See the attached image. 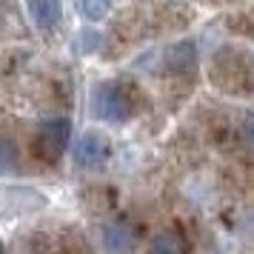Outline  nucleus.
<instances>
[{"instance_id":"obj_1","label":"nucleus","mask_w":254,"mask_h":254,"mask_svg":"<svg viewBox=\"0 0 254 254\" xmlns=\"http://www.w3.org/2000/svg\"><path fill=\"white\" fill-rule=\"evenodd\" d=\"M208 77L223 92L254 94V58L249 52L234 49V46L220 49L217 55H214V60H211Z\"/></svg>"},{"instance_id":"obj_2","label":"nucleus","mask_w":254,"mask_h":254,"mask_svg":"<svg viewBox=\"0 0 254 254\" xmlns=\"http://www.w3.org/2000/svg\"><path fill=\"white\" fill-rule=\"evenodd\" d=\"M92 112L106 123H123L137 115V92L126 83H100L92 92Z\"/></svg>"},{"instance_id":"obj_3","label":"nucleus","mask_w":254,"mask_h":254,"mask_svg":"<svg viewBox=\"0 0 254 254\" xmlns=\"http://www.w3.org/2000/svg\"><path fill=\"white\" fill-rule=\"evenodd\" d=\"M71 137V123L66 117H52L35 131L32 137V154L43 163H58L63 151L69 146Z\"/></svg>"},{"instance_id":"obj_4","label":"nucleus","mask_w":254,"mask_h":254,"mask_svg":"<svg viewBox=\"0 0 254 254\" xmlns=\"http://www.w3.org/2000/svg\"><path fill=\"white\" fill-rule=\"evenodd\" d=\"M197 66L194 40H180L163 52V71L166 74H191Z\"/></svg>"},{"instance_id":"obj_5","label":"nucleus","mask_w":254,"mask_h":254,"mask_svg":"<svg viewBox=\"0 0 254 254\" xmlns=\"http://www.w3.org/2000/svg\"><path fill=\"white\" fill-rule=\"evenodd\" d=\"M26 12L40 32H55L63 17V3L60 0H26Z\"/></svg>"},{"instance_id":"obj_6","label":"nucleus","mask_w":254,"mask_h":254,"mask_svg":"<svg viewBox=\"0 0 254 254\" xmlns=\"http://www.w3.org/2000/svg\"><path fill=\"white\" fill-rule=\"evenodd\" d=\"M106 154H109V146H106L103 134H97V131H86L74 143V157L80 166H97L106 160Z\"/></svg>"},{"instance_id":"obj_7","label":"nucleus","mask_w":254,"mask_h":254,"mask_svg":"<svg viewBox=\"0 0 254 254\" xmlns=\"http://www.w3.org/2000/svg\"><path fill=\"white\" fill-rule=\"evenodd\" d=\"M103 246L109 249V254H128L131 246H134L131 226H126V223H109L103 229Z\"/></svg>"},{"instance_id":"obj_8","label":"nucleus","mask_w":254,"mask_h":254,"mask_svg":"<svg viewBox=\"0 0 254 254\" xmlns=\"http://www.w3.org/2000/svg\"><path fill=\"white\" fill-rule=\"evenodd\" d=\"M149 254H183V243L174 231H163V234L154 237Z\"/></svg>"},{"instance_id":"obj_9","label":"nucleus","mask_w":254,"mask_h":254,"mask_svg":"<svg viewBox=\"0 0 254 254\" xmlns=\"http://www.w3.org/2000/svg\"><path fill=\"white\" fill-rule=\"evenodd\" d=\"M17 172V151L9 140H0V174H14Z\"/></svg>"},{"instance_id":"obj_10","label":"nucleus","mask_w":254,"mask_h":254,"mask_svg":"<svg viewBox=\"0 0 254 254\" xmlns=\"http://www.w3.org/2000/svg\"><path fill=\"white\" fill-rule=\"evenodd\" d=\"M80 9L89 20H103L112 9V0H80Z\"/></svg>"},{"instance_id":"obj_11","label":"nucleus","mask_w":254,"mask_h":254,"mask_svg":"<svg viewBox=\"0 0 254 254\" xmlns=\"http://www.w3.org/2000/svg\"><path fill=\"white\" fill-rule=\"evenodd\" d=\"M240 140L249 151H254V115H246L240 120Z\"/></svg>"},{"instance_id":"obj_12","label":"nucleus","mask_w":254,"mask_h":254,"mask_svg":"<svg viewBox=\"0 0 254 254\" xmlns=\"http://www.w3.org/2000/svg\"><path fill=\"white\" fill-rule=\"evenodd\" d=\"M252 23H254V20H252ZM249 35H252V37H254V26H252V29H249Z\"/></svg>"}]
</instances>
